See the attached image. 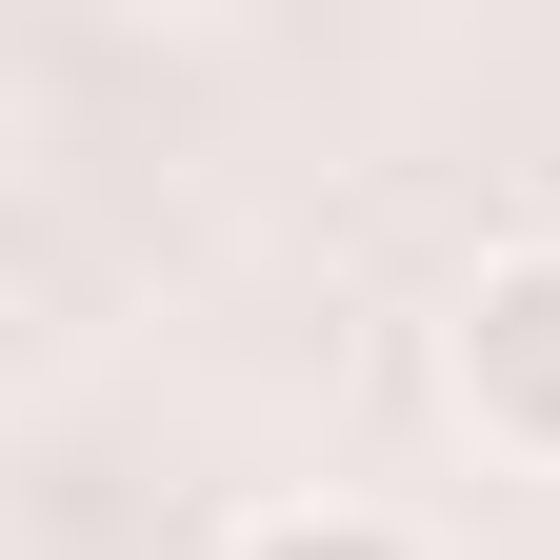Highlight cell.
I'll return each instance as SVG.
<instances>
[{"mask_svg":"<svg viewBox=\"0 0 560 560\" xmlns=\"http://www.w3.org/2000/svg\"><path fill=\"white\" fill-rule=\"evenodd\" d=\"M221 560H420V521H381V501H241Z\"/></svg>","mask_w":560,"mask_h":560,"instance_id":"7a4b0ae2","label":"cell"},{"mask_svg":"<svg viewBox=\"0 0 560 560\" xmlns=\"http://www.w3.org/2000/svg\"><path fill=\"white\" fill-rule=\"evenodd\" d=\"M441 400L501 480H560V221L480 241V280L441 301Z\"/></svg>","mask_w":560,"mask_h":560,"instance_id":"6da1fadb","label":"cell"}]
</instances>
